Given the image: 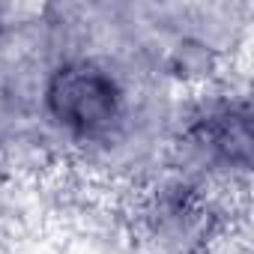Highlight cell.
<instances>
[{
  "label": "cell",
  "mask_w": 254,
  "mask_h": 254,
  "mask_svg": "<svg viewBox=\"0 0 254 254\" xmlns=\"http://www.w3.org/2000/svg\"><path fill=\"white\" fill-rule=\"evenodd\" d=\"M51 105L60 123L78 132H96L117 114V90L102 72L90 66H75L57 75L51 87Z\"/></svg>",
  "instance_id": "cell-1"
}]
</instances>
